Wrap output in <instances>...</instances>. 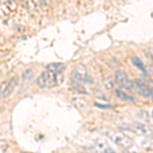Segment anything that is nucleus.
<instances>
[{
	"label": "nucleus",
	"mask_w": 153,
	"mask_h": 153,
	"mask_svg": "<svg viewBox=\"0 0 153 153\" xmlns=\"http://www.w3.org/2000/svg\"><path fill=\"white\" fill-rule=\"evenodd\" d=\"M63 82V76L60 73H53L50 71H45L37 79V84L41 88H54L58 87Z\"/></svg>",
	"instance_id": "1"
},
{
	"label": "nucleus",
	"mask_w": 153,
	"mask_h": 153,
	"mask_svg": "<svg viewBox=\"0 0 153 153\" xmlns=\"http://www.w3.org/2000/svg\"><path fill=\"white\" fill-rule=\"evenodd\" d=\"M107 136L110 138V140H112V141L117 145H118V146L123 147L125 150H128L129 148L133 146L132 140H131L127 135L123 134V133H120V132L111 130L107 133Z\"/></svg>",
	"instance_id": "2"
},
{
	"label": "nucleus",
	"mask_w": 153,
	"mask_h": 153,
	"mask_svg": "<svg viewBox=\"0 0 153 153\" xmlns=\"http://www.w3.org/2000/svg\"><path fill=\"white\" fill-rule=\"evenodd\" d=\"M73 81L78 83H91V79L89 76L86 66L84 65H78L76 66L75 71H74L73 75H71Z\"/></svg>",
	"instance_id": "3"
},
{
	"label": "nucleus",
	"mask_w": 153,
	"mask_h": 153,
	"mask_svg": "<svg viewBox=\"0 0 153 153\" xmlns=\"http://www.w3.org/2000/svg\"><path fill=\"white\" fill-rule=\"evenodd\" d=\"M114 80L120 87L127 90H132L134 87V82L129 78V76L123 71H117L114 75Z\"/></svg>",
	"instance_id": "4"
},
{
	"label": "nucleus",
	"mask_w": 153,
	"mask_h": 153,
	"mask_svg": "<svg viewBox=\"0 0 153 153\" xmlns=\"http://www.w3.org/2000/svg\"><path fill=\"white\" fill-rule=\"evenodd\" d=\"M131 129L132 131H134L136 134L141 135V136H146V137H149V136H152L153 131L150 127L148 126L141 124V123H133V125L131 126Z\"/></svg>",
	"instance_id": "5"
},
{
	"label": "nucleus",
	"mask_w": 153,
	"mask_h": 153,
	"mask_svg": "<svg viewBox=\"0 0 153 153\" xmlns=\"http://www.w3.org/2000/svg\"><path fill=\"white\" fill-rule=\"evenodd\" d=\"M134 87L138 91V93L141 94L142 96H144V97H153V90L150 89L141 80H136L134 82Z\"/></svg>",
	"instance_id": "6"
},
{
	"label": "nucleus",
	"mask_w": 153,
	"mask_h": 153,
	"mask_svg": "<svg viewBox=\"0 0 153 153\" xmlns=\"http://www.w3.org/2000/svg\"><path fill=\"white\" fill-rule=\"evenodd\" d=\"M18 84H19V78H18V76H14V78H12L11 80L7 83V85L5 86L4 90L2 91V97H3V98L4 97H8V96L14 91V89H16V87L18 86Z\"/></svg>",
	"instance_id": "7"
},
{
	"label": "nucleus",
	"mask_w": 153,
	"mask_h": 153,
	"mask_svg": "<svg viewBox=\"0 0 153 153\" xmlns=\"http://www.w3.org/2000/svg\"><path fill=\"white\" fill-rule=\"evenodd\" d=\"M65 63H58V62H53L49 63L46 65V70L53 71V73H61L62 71H65Z\"/></svg>",
	"instance_id": "8"
},
{
	"label": "nucleus",
	"mask_w": 153,
	"mask_h": 153,
	"mask_svg": "<svg viewBox=\"0 0 153 153\" xmlns=\"http://www.w3.org/2000/svg\"><path fill=\"white\" fill-rule=\"evenodd\" d=\"M114 95L118 97L120 99L124 100V101H131V102H136V99L133 96L129 95L128 93L124 92V91L120 90V89H117V90H114Z\"/></svg>",
	"instance_id": "9"
},
{
	"label": "nucleus",
	"mask_w": 153,
	"mask_h": 153,
	"mask_svg": "<svg viewBox=\"0 0 153 153\" xmlns=\"http://www.w3.org/2000/svg\"><path fill=\"white\" fill-rule=\"evenodd\" d=\"M73 103L78 108H80V109H86V108H88L87 102H86V100L84 99V98H82V97L73 98Z\"/></svg>",
	"instance_id": "10"
},
{
	"label": "nucleus",
	"mask_w": 153,
	"mask_h": 153,
	"mask_svg": "<svg viewBox=\"0 0 153 153\" xmlns=\"http://www.w3.org/2000/svg\"><path fill=\"white\" fill-rule=\"evenodd\" d=\"M27 7H28V11L32 16H36L38 13V8H37V3L34 0H28L27 2Z\"/></svg>",
	"instance_id": "11"
},
{
	"label": "nucleus",
	"mask_w": 153,
	"mask_h": 153,
	"mask_svg": "<svg viewBox=\"0 0 153 153\" xmlns=\"http://www.w3.org/2000/svg\"><path fill=\"white\" fill-rule=\"evenodd\" d=\"M2 5H4V7H8L9 11H14L16 8V4L12 0H4V1L2 0Z\"/></svg>",
	"instance_id": "12"
},
{
	"label": "nucleus",
	"mask_w": 153,
	"mask_h": 153,
	"mask_svg": "<svg viewBox=\"0 0 153 153\" xmlns=\"http://www.w3.org/2000/svg\"><path fill=\"white\" fill-rule=\"evenodd\" d=\"M132 62H133V65H134L136 68H138L140 71H145V68H144V65H143V63H142V61L140 60L138 57H133L132 58Z\"/></svg>",
	"instance_id": "13"
},
{
	"label": "nucleus",
	"mask_w": 153,
	"mask_h": 153,
	"mask_svg": "<svg viewBox=\"0 0 153 153\" xmlns=\"http://www.w3.org/2000/svg\"><path fill=\"white\" fill-rule=\"evenodd\" d=\"M102 153H115V152L113 151V149H111L110 147L105 146V147H104V149L102 150Z\"/></svg>",
	"instance_id": "14"
},
{
	"label": "nucleus",
	"mask_w": 153,
	"mask_h": 153,
	"mask_svg": "<svg viewBox=\"0 0 153 153\" xmlns=\"http://www.w3.org/2000/svg\"><path fill=\"white\" fill-rule=\"evenodd\" d=\"M96 106H98V107H101V108H110L109 105H101V104H98V103H96Z\"/></svg>",
	"instance_id": "15"
},
{
	"label": "nucleus",
	"mask_w": 153,
	"mask_h": 153,
	"mask_svg": "<svg viewBox=\"0 0 153 153\" xmlns=\"http://www.w3.org/2000/svg\"><path fill=\"white\" fill-rule=\"evenodd\" d=\"M148 53H149L150 57L153 59V50H152V49H151V50H148Z\"/></svg>",
	"instance_id": "16"
},
{
	"label": "nucleus",
	"mask_w": 153,
	"mask_h": 153,
	"mask_svg": "<svg viewBox=\"0 0 153 153\" xmlns=\"http://www.w3.org/2000/svg\"><path fill=\"white\" fill-rule=\"evenodd\" d=\"M38 1H39V3H40V5H44V4H45L44 0H38Z\"/></svg>",
	"instance_id": "17"
},
{
	"label": "nucleus",
	"mask_w": 153,
	"mask_h": 153,
	"mask_svg": "<svg viewBox=\"0 0 153 153\" xmlns=\"http://www.w3.org/2000/svg\"><path fill=\"white\" fill-rule=\"evenodd\" d=\"M81 153H84V152H81Z\"/></svg>",
	"instance_id": "18"
}]
</instances>
